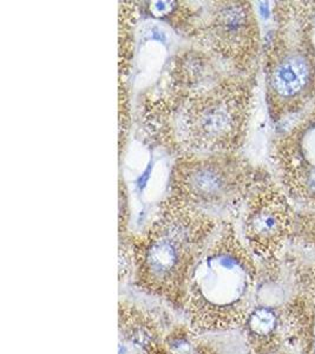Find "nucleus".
Masks as SVG:
<instances>
[{"mask_svg":"<svg viewBox=\"0 0 315 354\" xmlns=\"http://www.w3.org/2000/svg\"><path fill=\"white\" fill-rule=\"evenodd\" d=\"M150 136L175 157L233 153L248 120V93L236 77L216 81L184 95L162 91L143 102Z\"/></svg>","mask_w":315,"mask_h":354,"instance_id":"nucleus-1","label":"nucleus"},{"mask_svg":"<svg viewBox=\"0 0 315 354\" xmlns=\"http://www.w3.org/2000/svg\"><path fill=\"white\" fill-rule=\"evenodd\" d=\"M218 222L166 195L154 218L129 240L138 287L183 307L190 275Z\"/></svg>","mask_w":315,"mask_h":354,"instance_id":"nucleus-2","label":"nucleus"},{"mask_svg":"<svg viewBox=\"0 0 315 354\" xmlns=\"http://www.w3.org/2000/svg\"><path fill=\"white\" fill-rule=\"evenodd\" d=\"M249 258L231 227L223 225L190 275L183 308L193 334L231 330L246 318L251 286Z\"/></svg>","mask_w":315,"mask_h":354,"instance_id":"nucleus-3","label":"nucleus"},{"mask_svg":"<svg viewBox=\"0 0 315 354\" xmlns=\"http://www.w3.org/2000/svg\"><path fill=\"white\" fill-rule=\"evenodd\" d=\"M247 182L245 163L233 153L181 155L171 167L168 195L221 222L242 198Z\"/></svg>","mask_w":315,"mask_h":354,"instance_id":"nucleus-4","label":"nucleus"},{"mask_svg":"<svg viewBox=\"0 0 315 354\" xmlns=\"http://www.w3.org/2000/svg\"><path fill=\"white\" fill-rule=\"evenodd\" d=\"M188 35L216 61L238 70L251 63L258 46L256 21L246 1L209 3Z\"/></svg>","mask_w":315,"mask_h":354,"instance_id":"nucleus-5","label":"nucleus"},{"mask_svg":"<svg viewBox=\"0 0 315 354\" xmlns=\"http://www.w3.org/2000/svg\"><path fill=\"white\" fill-rule=\"evenodd\" d=\"M218 64L220 62L198 46L180 51L170 63L163 93L184 95L216 81L222 76L218 71Z\"/></svg>","mask_w":315,"mask_h":354,"instance_id":"nucleus-6","label":"nucleus"},{"mask_svg":"<svg viewBox=\"0 0 315 354\" xmlns=\"http://www.w3.org/2000/svg\"><path fill=\"white\" fill-rule=\"evenodd\" d=\"M249 203L245 222L246 236L255 252L266 253L281 230L279 209L263 193L254 196Z\"/></svg>","mask_w":315,"mask_h":354,"instance_id":"nucleus-7","label":"nucleus"},{"mask_svg":"<svg viewBox=\"0 0 315 354\" xmlns=\"http://www.w3.org/2000/svg\"><path fill=\"white\" fill-rule=\"evenodd\" d=\"M120 330L128 342L144 350L146 353L162 344V330L151 314L136 306L123 304L120 306Z\"/></svg>","mask_w":315,"mask_h":354,"instance_id":"nucleus-8","label":"nucleus"},{"mask_svg":"<svg viewBox=\"0 0 315 354\" xmlns=\"http://www.w3.org/2000/svg\"><path fill=\"white\" fill-rule=\"evenodd\" d=\"M309 81V66L301 56H288L278 62L269 73V88L275 96L292 98Z\"/></svg>","mask_w":315,"mask_h":354,"instance_id":"nucleus-9","label":"nucleus"},{"mask_svg":"<svg viewBox=\"0 0 315 354\" xmlns=\"http://www.w3.org/2000/svg\"><path fill=\"white\" fill-rule=\"evenodd\" d=\"M228 330L208 332L190 335L195 354H236V344Z\"/></svg>","mask_w":315,"mask_h":354,"instance_id":"nucleus-10","label":"nucleus"},{"mask_svg":"<svg viewBox=\"0 0 315 354\" xmlns=\"http://www.w3.org/2000/svg\"><path fill=\"white\" fill-rule=\"evenodd\" d=\"M248 330L258 337L271 335L276 328V315L268 307H259L248 317Z\"/></svg>","mask_w":315,"mask_h":354,"instance_id":"nucleus-11","label":"nucleus"},{"mask_svg":"<svg viewBox=\"0 0 315 354\" xmlns=\"http://www.w3.org/2000/svg\"><path fill=\"white\" fill-rule=\"evenodd\" d=\"M308 185L311 187V189L315 193V168H313V170L308 175Z\"/></svg>","mask_w":315,"mask_h":354,"instance_id":"nucleus-12","label":"nucleus"}]
</instances>
